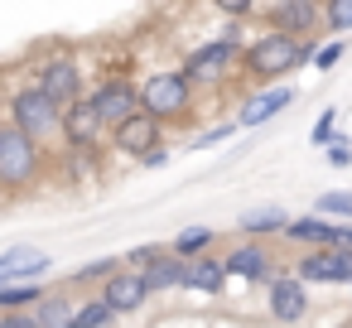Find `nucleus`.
<instances>
[{"label":"nucleus","mask_w":352,"mask_h":328,"mask_svg":"<svg viewBox=\"0 0 352 328\" xmlns=\"http://www.w3.org/2000/svg\"><path fill=\"white\" fill-rule=\"evenodd\" d=\"M241 39H232V34H217V39H208V44H198L193 54H184V73L193 78V87H212V83H222L232 68H241Z\"/></svg>","instance_id":"423d86ee"},{"label":"nucleus","mask_w":352,"mask_h":328,"mask_svg":"<svg viewBox=\"0 0 352 328\" xmlns=\"http://www.w3.org/2000/svg\"><path fill=\"white\" fill-rule=\"evenodd\" d=\"M184 270H188V256H179V251H164L160 261H150L140 275H145V289L160 299V294H174V289H184Z\"/></svg>","instance_id":"f3484780"},{"label":"nucleus","mask_w":352,"mask_h":328,"mask_svg":"<svg viewBox=\"0 0 352 328\" xmlns=\"http://www.w3.org/2000/svg\"><path fill=\"white\" fill-rule=\"evenodd\" d=\"M107 121H102V111L87 102V92L73 102V107H63V145L58 150H107Z\"/></svg>","instance_id":"1a4fd4ad"},{"label":"nucleus","mask_w":352,"mask_h":328,"mask_svg":"<svg viewBox=\"0 0 352 328\" xmlns=\"http://www.w3.org/2000/svg\"><path fill=\"white\" fill-rule=\"evenodd\" d=\"M44 294H49L44 280H0V314H10V309H34Z\"/></svg>","instance_id":"412c9836"},{"label":"nucleus","mask_w":352,"mask_h":328,"mask_svg":"<svg viewBox=\"0 0 352 328\" xmlns=\"http://www.w3.org/2000/svg\"><path fill=\"white\" fill-rule=\"evenodd\" d=\"M314 212H328V217H352V193H342V188L318 193V198H314Z\"/></svg>","instance_id":"bb28decb"},{"label":"nucleus","mask_w":352,"mask_h":328,"mask_svg":"<svg viewBox=\"0 0 352 328\" xmlns=\"http://www.w3.org/2000/svg\"><path fill=\"white\" fill-rule=\"evenodd\" d=\"M34 246H10V251H0V280H6V275H15V265L30 256Z\"/></svg>","instance_id":"473e14b6"},{"label":"nucleus","mask_w":352,"mask_h":328,"mask_svg":"<svg viewBox=\"0 0 352 328\" xmlns=\"http://www.w3.org/2000/svg\"><path fill=\"white\" fill-rule=\"evenodd\" d=\"M54 169L49 145H39L34 135H25L20 126L6 121V135H0V198H20L30 188H39V179Z\"/></svg>","instance_id":"f03ea898"},{"label":"nucleus","mask_w":352,"mask_h":328,"mask_svg":"<svg viewBox=\"0 0 352 328\" xmlns=\"http://www.w3.org/2000/svg\"><path fill=\"white\" fill-rule=\"evenodd\" d=\"M323 30L328 34H352V0H323Z\"/></svg>","instance_id":"393cba45"},{"label":"nucleus","mask_w":352,"mask_h":328,"mask_svg":"<svg viewBox=\"0 0 352 328\" xmlns=\"http://www.w3.org/2000/svg\"><path fill=\"white\" fill-rule=\"evenodd\" d=\"M232 131H241V126H236V121H222V126H212V131H203L198 140H188V150H212V145H222V140H227Z\"/></svg>","instance_id":"c756f323"},{"label":"nucleus","mask_w":352,"mask_h":328,"mask_svg":"<svg viewBox=\"0 0 352 328\" xmlns=\"http://www.w3.org/2000/svg\"><path fill=\"white\" fill-rule=\"evenodd\" d=\"M6 121H10V126H20L25 135H34V140H39V145H49V150H58V145H63V107H58L39 83L15 87V92L6 97Z\"/></svg>","instance_id":"7ed1b4c3"},{"label":"nucleus","mask_w":352,"mask_h":328,"mask_svg":"<svg viewBox=\"0 0 352 328\" xmlns=\"http://www.w3.org/2000/svg\"><path fill=\"white\" fill-rule=\"evenodd\" d=\"M121 265H126L121 256H97V261L78 265V270L68 275V285H73V289H97V285H102V280H107L111 270H121Z\"/></svg>","instance_id":"4be33fe9"},{"label":"nucleus","mask_w":352,"mask_h":328,"mask_svg":"<svg viewBox=\"0 0 352 328\" xmlns=\"http://www.w3.org/2000/svg\"><path fill=\"white\" fill-rule=\"evenodd\" d=\"M222 261H227V275L241 280V285H270V275L280 270L265 237H236V241L222 251Z\"/></svg>","instance_id":"6e6552de"},{"label":"nucleus","mask_w":352,"mask_h":328,"mask_svg":"<svg viewBox=\"0 0 352 328\" xmlns=\"http://www.w3.org/2000/svg\"><path fill=\"white\" fill-rule=\"evenodd\" d=\"M265 25L299 34V39H318L323 34V0H275L265 10Z\"/></svg>","instance_id":"ddd939ff"},{"label":"nucleus","mask_w":352,"mask_h":328,"mask_svg":"<svg viewBox=\"0 0 352 328\" xmlns=\"http://www.w3.org/2000/svg\"><path fill=\"white\" fill-rule=\"evenodd\" d=\"M333 135H338V111L328 107V111L314 121V131H309V145H314V150H323V145H333Z\"/></svg>","instance_id":"cd10ccee"},{"label":"nucleus","mask_w":352,"mask_h":328,"mask_svg":"<svg viewBox=\"0 0 352 328\" xmlns=\"http://www.w3.org/2000/svg\"><path fill=\"white\" fill-rule=\"evenodd\" d=\"M347 289H352V285H347Z\"/></svg>","instance_id":"c9c22d12"},{"label":"nucleus","mask_w":352,"mask_h":328,"mask_svg":"<svg viewBox=\"0 0 352 328\" xmlns=\"http://www.w3.org/2000/svg\"><path fill=\"white\" fill-rule=\"evenodd\" d=\"M193 102H198V87L184 68H160L140 83V107L160 116L164 126H184L193 116Z\"/></svg>","instance_id":"20e7f679"},{"label":"nucleus","mask_w":352,"mask_h":328,"mask_svg":"<svg viewBox=\"0 0 352 328\" xmlns=\"http://www.w3.org/2000/svg\"><path fill=\"white\" fill-rule=\"evenodd\" d=\"M30 314H34V328H68V323L78 318V299H73L68 285H63V289H49Z\"/></svg>","instance_id":"6ab92c4d"},{"label":"nucleus","mask_w":352,"mask_h":328,"mask_svg":"<svg viewBox=\"0 0 352 328\" xmlns=\"http://www.w3.org/2000/svg\"><path fill=\"white\" fill-rule=\"evenodd\" d=\"M227 261L222 251H198L188 256V270H184V294H198V299H217L227 289Z\"/></svg>","instance_id":"dca6fc26"},{"label":"nucleus","mask_w":352,"mask_h":328,"mask_svg":"<svg viewBox=\"0 0 352 328\" xmlns=\"http://www.w3.org/2000/svg\"><path fill=\"white\" fill-rule=\"evenodd\" d=\"M314 49L318 39H299V34H285V30H265L261 39H251L241 49V73L251 83H280L299 68L314 63Z\"/></svg>","instance_id":"f257e3e1"},{"label":"nucleus","mask_w":352,"mask_h":328,"mask_svg":"<svg viewBox=\"0 0 352 328\" xmlns=\"http://www.w3.org/2000/svg\"><path fill=\"white\" fill-rule=\"evenodd\" d=\"M294 275L309 285H352V246H309L294 261Z\"/></svg>","instance_id":"9d476101"},{"label":"nucleus","mask_w":352,"mask_h":328,"mask_svg":"<svg viewBox=\"0 0 352 328\" xmlns=\"http://www.w3.org/2000/svg\"><path fill=\"white\" fill-rule=\"evenodd\" d=\"M87 102L102 111V121H107V126H116L121 116H131V111L140 107V83H135V78H126V73H107L102 83H92V87H87Z\"/></svg>","instance_id":"9b49d317"},{"label":"nucleus","mask_w":352,"mask_h":328,"mask_svg":"<svg viewBox=\"0 0 352 328\" xmlns=\"http://www.w3.org/2000/svg\"><path fill=\"white\" fill-rule=\"evenodd\" d=\"M342 54H347V39H342V34H333L328 44H318V49H314V68H318V73H333V68L342 63Z\"/></svg>","instance_id":"a878e982"},{"label":"nucleus","mask_w":352,"mask_h":328,"mask_svg":"<svg viewBox=\"0 0 352 328\" xmlns=\"http://www.w3.org/2000/svg\"><path fill=\"white\" fill-rule=\"evenodd\" d=\"M333 237H338V222L328 212H309V217L285 222V241H294V246H333Z\"/></svg>","instance_id":"a211bd4d"},{"label":"nucleus","mask_w":352,"mask_h":328,"mask_svg":"<svg viewBox=\"0 0 352 328\" xmlns=\"http://www.w3.org/2000/svg\"><path fill=\"white\" fill-rule=\"evenodd\" d=\"M34 83L58 102V107H73L87 87H82V63H78V54L68 49V44H54V49H44L39 54V63H34Z\"/></svg>","instance_id":"39448f33"},{"label":"nucleus","mask_w":352,"mask_h":328,"mask_svg":"<svg viewBox=\"0 0 352 328\" xmlns=\"http://www.w3.org/2000/svg\"><path fill=\"white\" fill-rule=\"evenodd\" d=\"M212 246H217V232L212 227H184L169 241V251H179V256H198V251H212Z\"/></svg>","instance_id":"b1692460"},{"label":"nucleus","mask_w":352,"mask_h":328,"mask_svg":"<svg viewBox=\"0 0 352 328\" xmlns=\"http://www.w3.org/2000/svg\"><path fill=\"white\" fill-rule=\"evenodd\" d=\"M164 251H169V246H160V241H145V246H131L121 261H126V265H135V270H145V265H150V261H160Z\"/></svg>","instance_id":"c85d7f7f"},{"label":"nucleus","mask_w":352,"mask_h":328,"mask_svg":"<svg viewBox=\"0 0 352 328\" xmlns=\"http://www.w3.org/2000/svg\"><path fill=\"white\" fill-rule=\"evenodd\" d=\"M265 309L275 323H299L309 318V280H299L294 270H275L265 285Z\"/></svg>","instance_id":"f8f14e48"},{"label":"nucleus","mask_w":352,"mask_h":328,"mask_svg":"<svg viewBox=\"0 0 352 328\" xmlns=\"http://www.w3.org/2000/svg\"><path fill=\"white\" fill-rule=\"evenodd\" d=\"M294 102V87L289 83H261L246 102H241V111H236V126L241 131H256V126H265V121H275L285 107Z\"/></svg>","instance_id":"2eb2a0df"},{"label":"nucleus","mask_w":352,"mask_h":328,"mask_svg":"<svg viewBox=\"0 0 352 328\" xmlns=\"http://www.w3.org/2000/svg\"><path fill=\"white\" fill-rule=\"evenodd\" d=\"M116 318H121V314L92 289V299H78V318H73V323H82V328H107V323H116Z\"/></svg>","instance_id":"5701e85b"},{"label":"nucleus","mask_w":352,"mask_h":328,"mask_svg":"<svg viewBox=\"0 0 352 328\" xmlns=\"http://www.w3.org/2000/svg\"><path fill=\"white\" fill-rule=\"evenodd\" d=\"M135 164H140V169H164V164H169V145H155V150H145Z\"/></svg>","instance_id":"72a5a7b5"},{"label":"nucleus","mask_w":352,"mask_h":328,"mask_svg":"<svg viewBox=\"0 0 352 328\" xmlns=\"http://www.w3.org/2000/svg\"><path fill=\"white\" fill-rule=\"evenodd\" d=\"M164 121L160 116H150L145 107H135L131 116H121L111 131H107V145L116 150V155H126V160H140L145 150H155V145H164Z\"/></svg>","instance_id":"0eeeda50"},{"label":"nucleus","mask_w":352,"mask_h":328,"mask_svg":"<svg viewBox=\"0 0 352 328\" xmlns=\"http://www.w3.org/2000/svg\"><path fill=\"white\" fill-rule=\"evenodd\" d=\"M323 155H328V164H333V169H347V164H352V145H347V135L338 131V135H333V145H323Z\"/></svg>","instance_id":"7c9ffc66"},{"label":"nucleus","mask_w":352,"mask_h":328,"mask_svg":"<svg viewBox=\"0 0 352 328\" xmlns=\"http://www.w3.org/2000/svg\"><path fill=\"white\" fill-rule=\"evenodd\" d=\"M212 6H217L227 20H246V15H256V6H261V0H212Z\"/></svg>","instance_id":"2f4dec72"},{"label":"nucleus","mask_w":352,"mask_h":328,"mask_svg":"<svg viewBox=\"0 0 352 328\" xmlns=\"http://www.w3.org/2000/svg\"><path fill=\"white\" fill-rule=\"evenodd\" d=\"M0 135H6V121H0Z\"/></svg>","instance_id":"f704fd0d"},{"label":"nucleus","mask_w":352,"mask_h":328,"mask_svg":"<svg viewBox=\"0 0 352 328\" xmlns=\"http://www.w3.org/2000/svg\"><path fill=\"white\" fill-rule=\"evenodd\" d=\"M97 294H102V299H107V304H111V309H116L121 318L140 314V309H145V304L155 299V294L145 289V275H140L135 265H121V270H111V275H107V280L97 285Z\"/></svg>","instance_id":"4468645a"},{"label":"nucleus","mask_w":352,"mask_h":328,"mask_svg":"<svg viewBox=\"0 0 352 328\" xmlns=\"http://www.w3.org/2000/svg\"><path fill=\"white\" fill-rule=\"evenodd\" d=\"M285 222H289V212L285 208H256V212H246V217H236V237H285Z\"/></svg>","instance_id":"aec40b11"}]
</instances>
